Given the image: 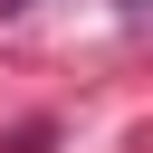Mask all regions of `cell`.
<instances>
[{
    "label": "cell",
    "instance_id": "cell-1",
    "mask_svg": "<svg viewBox=\"0 0 153 153\" xmlns=\"http://www.w3.org/2000/svg\"><path fill=\"white\" fill-rule=\"evenodd\" d=\"M115 10H124V19H134V10H143V0H115Z\"/></svg>",
    "mask_w": 153,
    "mask_h": 153
},
{
    "label": "cell",
    "instance_id": "cell-2",
    "mask_svg": "<svg viewBox=\"0 0 153 153\" xmlns=\"http://www.w3.org/2000/svg\"><path fill=\"white\" fill-rule=\"evenodd\" d=\"M0 10H19V0H0Z\"/></svg>",
    "mask_w": 153,
    "mask_h": 153
}]
</instances>
